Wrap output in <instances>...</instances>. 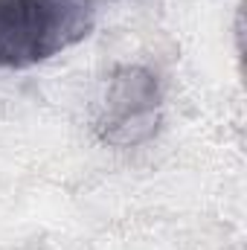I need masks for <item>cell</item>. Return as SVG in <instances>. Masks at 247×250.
<instances>
[{"mask_svg": "<svg viewBox=\"0 0 247 250\" xmlns=\"http://www.w3.org/2000/svg\"><path fill=\"white\" fill-rule=\"evenodd\" d=\"M96 0H0V70H23L84 41Z\"/></svg>", "mask_w": 247, "mask_h": 250, "instance_id": "cell-1", "label": "cell"}, {"mask_svg": "<svg viewBox=\"0 0 247 250\" xmlns=\"http://www.w3.org/2000/svg\"><path fill=\"white\" fill-rule=\"evenodd\" d=\"M160 123V87L143 67H120L99 99L96 128L114 146H137Z\"/></svg>", "mask_w": 247, "mask_h": 250, "instance_id": "cell-2", "label": "cell"}]
</instances>
